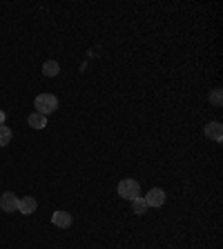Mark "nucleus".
<instances>
[{"instance_id": "f257e3e1", "label": "nucleus", "mask_w": 223, "mask_h": 249, "mask_svg": "<svg viewBox=\"0 0 223 249\" xmlns=\"http://www.w3.org/2000/svg\"><path fill=\"white\" fill-rule=\"evenodd\" d=\"M34 107H36V114L47 118V116L54 114L58 109V98L54 93H41V96H36V100H34Z\"/></svg>"}, {"instance_id": "f03ea898", "label": "nucleus", "mask_w": 223, "mask_h": 249, "mask_svg": "<svg viewBox=\"0 0 223 249\" xmlns=\"http://www.w3.org/2000/svg\"><path fill=\"white\" fill-rule=\"evenodd\" d=\"M119 196L125 198V200H134V198L141 196V185L134 178H125V180L119 182Z\"/></svg>"}, {"instance_id": "7ed1b4c3", "label": "nucleus", "mask_w": 223, "mask_h": 249, "mask_svg": "<svg viewBox=\"0 0 223 249\" xmlns=\"http://www.w3.org/2000/svg\"><path fill=\"white\" fill-rule=\"evenodd\" d=\"M18 200H20L18 196H14L11 192H5L2 196H0V209H2V212H7V213L18 212Z\"/></svg>"}, {"instance_id": "20e7f679", "label": "nucleus", "mask_w": 223, "mask_h": 249, "mask_svg": "<svg viewBox=\"0 0 223 249\" xmlns=\"http://www.w3.org/2000/svg\"><path fill=\"white\" fill-rule=\"evenodd\" d=\"M145 202L147 207H161L165 202V192L163 189H150V194L145 196Z\"/></svg>"}, {"instance_id": "39448f33", "label": "nucleus", "mask_w": 223, "mask_h": 249, "mask_svg": "<svg viewBox=\"0 0 223 249\" xmlns=\"http://www.w3.org/2000/svg\"><path fill=\"white\" fill-rule=\"evenodd\" d=\"M36 207H38V202H36V198H31V196H25V198H20V200H18V212L25 213V216L34 213V212H36Z\"/></svg>"}, {"instance_id": "423d86ee", "label": "nucleus", "mask_w": 223, "mask_h": 249, "mask_svg": "<svg viewBox=\"0 0 223 249\" xmlns=\"http://www.w3.org/2000/svg\"><path fill=\"white\" fill-rule=\"evenodd\" d=\"M203 131H205V136H208V138L217 140V142H221V140H223V124L221 123H208Z\"/></svg>"}, {"instance_id": "0eeeda50", "label": "nucleus", "mask_w": 223, "mask_h": 249, "mask_svg": "<svg viewBox=\"0 0 223 249\" xmlns=\"http://www.w3.org/2000/svg\"><path fill=\"white\" fill-rule=\"evenodd\" d=\"M52 223L56 225V227H61V229H67L69 225H72V213H67V212H54Z\"/></svg>"}, {"instance_id": "6e6552de", "label": "nucleus", "mask_w": 223, "mask_h": 249, "mask_svg": "<svg viewBox=\"0 0 223 249\" xmlns=\"http://www.w3.org/2000/svg\"><path fill=\"white\" fill-rule=\"evenodd\" d=\"M27 123H29L31 127H34V129H45L47 118H45V116H41V114H36V111H34V114H31L29 118H27Z\"/></svg>"}, {"instance_id": "1a4fd4ad", "label": "nucleus", "mask_w": 223, "mask_h": 249, "mask_svg": "<svg viewBox=\"0 0 223 249\" xmlns=\"http://www.w3.org/2000/svg\"><path fill=\"white\" fill-rule=\"evenodd\" d=\"M58 71H61V65H58L56 60H47L45 65H42V73H45V76H49V78L58 76Z\"/></svg>"}, {"instance_id": "9d476101", "label": "nucleus", "mask_w": 223, "mask_h": 249, "mask_svg": "<svg viewBox=\"0 0 223 249\" xmlns=\"http://www.w3.org/2000/svg\"><path fill=\"white\" fill-rule=\"evenodd\" d=\"M132 209H134V213H139V216H143V213L147 212V202H145V198H134L132 200Z\"/></svg>"}, {"instance_id": "9b49d317", "label": "nucleus", "mask_w": 223, "mask_h": 249, "mask_svg": "<svg viewBox=\"0 0 223 249\" xmlns=\"http://www.w3.org/2000/svg\"><path fill=\"white\" fill-rule=\"evenodd\" d=\"M11 142V129L7 124H0V147H7Z\"/></svg>"}, {"instance_id": "f8f14e48", "label": "nucleus", "mask_w": 223, "mask_h": 249, "mask_svg": "<svg viewBox=\"0 0 223 249\" xmlns=\"http://www.w3.org/2000/svg\"><path fill=\"white\" fill-rule=\"evenodd\" d=\"M210 103L214 105V107H221L223 103V96H221V89H214L212 93H210Z\"/></svg>"}, {"instance_id": "ddd939ff", "label": "nucleus", "mask_w": 223, "mask_h": 249, "mask_svg": "<svg viewBox=\"0 0 223 249\" xmlns=\"http://www.w3.org/2000/svg\"><path fill=\"white\" fill-rule=\"evenodd\" d=\"M5 123V111H2V109H0V124Z\"/></svg>"}]
</instances>
